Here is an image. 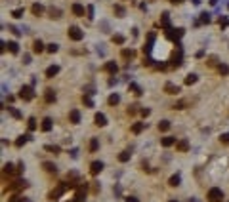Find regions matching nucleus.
I'll return each mask as SVG.
<instances>
[{"instance_id": "31", "label": "nucleus", "mask_w": 229, "mask_h": 202, "mask_svg": "<svg viewBox=\"0 0 229 202\" xmlns=\"http://www.w3.org/2000/svg\"><path fill=\"white\" fill-rule=\"evenodd\" d=\"M160 23H162L164 29H170V17H168V13H162V17H160Z\"/></svg>"}, {"instance_id": "33", "label": "nucleus", "mask_w": 229, "mask_h": 202, "mask_svg": "<svg viewBox=\"0 0 229 202\" xmlns=\"http://www.w3.org/2000/svg\"><path fill=\"white\" fill-rule=\"evenodd\" d=\"M29 141V136H21V137H17V141H15V147H23L25 143Z\"/></svg>"}, {"instance_id": "4", "label": "nucleus", "mask_w": 229, "mask_h": 202, "mask_svg": "<svg viewBox=\"0 0 229 202\" xmlns=\"http://www.w3.org/2000/svg\"><path fill=\"white\" fill-rule=\"evenodd\" d=\"M164 92L168 95H176V94H180V86L178 84H172V82H166V84H164Z\"/></svg>"}, {"instance_id": "3", "label": "nucleus", "mask_w": 229, "mask_h": 202, "mask_svg": "<svg viewBox=\"0 0 229 202\" xmlns=\"http://www.w3.org/2000/svg\"><path fill=\"white\" fill-rule=\"evenodd\" d=\"M67 34H69L71 40H75V42H79V40L84 38V33L79 29V27H69V31H67Z\"/></svg>"}, {"instance_id": "8", "label": "nucleus", "mask_w": 229, "mask_h": 202, "mask_svg": "<svg viewBox=\"0 0 229 202\" xmlns=\"http://www.w3.org/2000/svg\"><path fill=\"white\" fill-rule=\"evenodd\" d=\"M84 200H86V191H84V187H79L76 195H75V202H84Z\"/></svg>"}, {"instance_id": "2", "label": "nucleus", "mask_w": 229, "mask_h": 202, "mask_svg": "<svg viewBox=\"0 0 229 202\" xmlns=\"http://www.w3.org/2000/svg\"><path fill=\"white\" fill-rule=\"evenodd\" d=\"M19 97H21L23 101H33L34 99V92L31 86H21V90H19Z\"/></svg>"}, {"instance_id": "17", "label": "nucleus", "mask_w": 229, "mask_h": 202, "mask_svg": "<svg viewBox=\"0 0 229 202\" xmlns=\"http://www.w3.org/2000/svg\"><path fill=\"white\" fill-rule=\"evenodd\" d=\"M94 120H96L97 126H105V124H107V118H105V115H103V113H97V115L94 116Z\"/></svg>"}, {"instance_id": "1", "label": "nucleus", "mask_w": 229, "mask_h": 202, "mask_svg": "<svg viewBox=\"0 0 229 202\" xmlns=\"http://www.w3.org/2000/svg\"><path fill=\"white\" fill-rule=\"evenodd\" d=\"M222 200H223V193H222V189L212 187L210 191H208V202H222Z\"/></svg>"}, {"instance_id": "32", "label": "nucleus", "mask_w": 229, "mask_h": 202, "mask_svg": "<svg viewBox=\"0 0 229 202\" xmlns=\"http://www.w3.org/2000/svg\"><path fill=\"white\" fill-rule=\"evenodd\" d=\"M42 168L46 170V172H50V174H55V170H57L52 162H44V164H42Z\"/></svg>"}, {"instance_id": "51", "label": "nucleus", "mask_w": 229, "mask_h": 202, "mask_svg": "<svg viewBox=\"0 0 229 202\" xmlns=\"http://www.w3.org/2000/svg\"><path fill=\"white\" fill-rule=\"evenodd\" d=\"M136 113H138V109H136V107H134V105H132V107H130V109H128V115H136Z\"/></svg>"}, {"instance_id": "5", "label": "nucleus", "mask_w": 229, "mask_h": 202, "mask_svg": "<svg viewBox=\"0 0 229 202\" xmlns=\"http://www.w3.org/2000/svg\"><path fill=\"white\" fill-rule=\"evenodd\" d=\"M103 71H105V72H109V75H117L118 65L115 63V61H107V63L103 65Z\"/></svg>"}, {"instance_id": "6", "label": "nucleus", "mask_w": 229, "mask_h": 202, "mask_svg": "<svg viewBox=\"0 0 229 202\" xmlns=\"http://www.w3.org/2000/svg\"><path fill=\"white\" fill-rule=\"evenodd\" d=\"M101 170H103V162H97V160H96V162L90 164V174H92V175H97Z\"/></svg>"}, {"instance_id": "7", "label": "nucleus", "mask_w": 229, "mask_h": 202, "mask_svg": "<svg viewBox=\"0 0 229 202\" xmlns=\"http://www.w3.org/2000/svg\"><path fill=\"white\" fill-rule=\"evenodd\" d=\"M73 13L76 15V17H84V6L82 4H73Z\"/></svg>"}, {"instance_id": "54", "label": "nucleus", "mask_w": 229, "mask_h": 202, "mask_svg": "<svg viewBox=\"0 0 229 202\" xmlns=\"http://www.w3.org/2000/svg\"><path fill=\"white\" fill-rule=\"evenodd\" d=\"M23 170H25V166H23V162H19V166H17V174H21Z\"/></svg>"}, {"instance_id": "49", "label": "nucleus", "mask_w": 229, "mask_h": 202, "mask_svg": "<svg viewBox=\"0 0 229 202\" xmlns=\"http://www.w3.org/2000/svg\"><path fill=\"white\" fill-rule=\"evenodd\" d=\"M21 200H23V198H21V196H17V195H13V196H12V198H10L8 202H21Z\"/></svg>"}, {"instance_id": "30", "label": "nucleus", "mask_w": 229, "mask_h": 202, "mask_svg": "<svg viewBox=\"0 0 229 202\" xmlns=\"http://www.w3.org/2000/svg\"><path fill=\"white\" fill-rule=\"evenodd\" d=\"M50 17H52V19H59V17H61V10L50 8Z\"/></svg>"}, {"instance_id": "21", "label": "nucleus", "mask_w": 229, "mask_h": 202, "mask_svg": "<svg viewBox=\"0 0 229 202\" xmlns=\"http://www.w3.org/2000/svg\"><path fill=\"white\" fill-rule=\"evenodd\" d=\"M143 128H145V122H136V124L132 126V133H141Z\"/></svg>"}, {"instance_id": "34", "label": "nucleus", "mask_w": 229, "mask_h": 202, "mask_svg": "<svg viewBox=\"0 0 229 202\" xmlns=\"http://www.w3.org/2000/svg\"><path fill=\"white\" fill-rule=\"evenodd\" d=\"M8 50L12 51V54H17V51H19V44L17 42H8Z\"/></svg>"}, {"instance_id": "27", "label": "nucleus", "mask_w": 229, "mask_h": 202, "mask_svg": "<svg viewBox=\"0 0 229 202\" xmlns=\"http://www.w3.org/2000/svg\"><path fill=\"white\" fill-rule=\"evenodd\" d=\"M118 101H120V95H118V94H111V95H109V105H118Z\"/></svg>"}, {"instance_id": "59", "label": "nucleus", "mask_w": 229, "mask_h": 202, "mask_svg": "<svg viewBox=\"0 0 229 202\" xmlns=\"http://www.w3.org/2000/svg\"><path fill=\"white\" fill-rule=\"evenodd\" d=\"M227 8H229V6H227Z\"/></svg>"}, {"instance_id": "15", "label": "nucleus", "mask_w": 229, "mask_h": 202, "mask_svg": "<svg viewBox=\"0 0 229 202\" xmlns=\"http://www.w3.org/2000/svg\"><path fill=\"white\" fill-rule=\"evenodd\" d=\"M168 38H172V40H176V38H180L181 34H183V29H176V33H174V29H168Z\"/></svg>"}, {"instance_id": "48", "label": "nucleus", "mask_w": 229, "mask_h": 202, "mask_svg": "<svg viewBox=\"0 0 229 202\" xmlns=\"http://www.w3.org/2000/svg\"><path fill=\"white\" fill-rule=\"evenodd\" d=\"M201 23H210V15H208V13H202V17H201Z\"/></svg>"}, {"instance_id": "35", "label": "nucleus", "mask_w": 229, "mask_h": 202, "mask_svg": "<svg viewBox=\"0 0 229 202\" xmlns=\"http://www.w3.org/2000/svg\"><path fill=\"white\" fill-rule=\"evenodd\" d=\"M46 151L48 153H54V154H59V147H57V145H46Z\"/></svg>"}, {"instance_id": "25", "label": "nucleus", "mask_w": 229, "mask_h": 202, "mask_svg": "<svg viewBox=\"0 0 229 202\" xmlns=\"http://www.w3.org/2000/svg\"><path fill=\"white\" fill-rule=\"evenodd\" d=\"M97 149H100V141H97L96 137H92L90 139V153H96Z\"/></svg>"}, {"instance_id": "40", "label": "nucleus", "mask_w": 229, "mask_h": 202, "mask_svg": "<svg viewBox=\"0 0 229 202\" xmlns=\"http://www.w3.org/2000/svg\"><path fill=\"white\" fill-rule=\"evenodd\" d=\"M2 172H4V175H6V174H8V175H12V174H13V166H12L10 162H8V164H4V170H2Z\"/></svg>"}, {"instance_id": "55", "label": "nucleus", "mask_w": 229, "mask_h": 202, "mask_svg": "<svg viewBox=\"0 0 229 202\" xmlns=\"http://www.w3.org/2000/svg\"><path fill=\"white\" fill-rule=\"evenodd\" d=\"M23 63H25V65L31 63V57H29V55H25V57H23Z\"/></svg>"}, {"instance_id": "38", "label": "nucleus", "mask_w": 229, "mask_h": 202, "mask_svg": "<svg viewBox=\"0 0 229 202\" xmlns=\"http://www.w3.org/2000/svg\"><path fill=\"white\" fill-rule=\"evenodd\" d=\"M118 160H120V162H128V160H130V153L128 151H122L120 154H118Z\"/></svg>"}, {"instance_id": "13", "label": "nucleus", "mask_w": 229, "mask_h": 202, "mask_svg": "<svg viewBox=\"0 0 229 202\" xmlns=\"http://www.w3.org/2000/svg\"><path fill=\"white\" fill-rule=\"evenodd\" d=\"M57 72H59V65H52V67L46 69V76H48V78H54Z\"/></svg>"}, {"instance_id": "19", "label": "nucleus", "mask_w": 229, "mask_h": 202, "mask_svg": "<svg viewBox=\"0 0 229 202\" xmlns=\"http://www.w3.org/2000/svg\"><path fill=\"white\" fill-rule=\"evenodd\" d=\"M31 12H33L34 15H42L44 13V6L42 4H33V6H31Z\"/></svg>"}, {"instance_id": "45", "label": "nucleus", "mask_w": 229, "mask_h": 202, "mask_svg": "<svg viewBox=\"0 0 229 202\" xmlns=\"http://www.w3.org/2000/svg\"><path fill=\"white\" fill-rule=\"evenodd\" d=\"M82 101H84L86 107H94V101L90 99V95H84V97H82Z\"/></svg>"}, {"instance_id": "9", "label": "nucleus", "mask_w": 229, "mask_h": 202, "mask_svg": "<svg viewBox=\"0 0 229 202\" xmlns=\"http://www.w3.org/2000/svg\"><path fill=\"white\" fill-rule=\"evenodd\" d=\"M176 149H178L180 153H185L187 149H189V141H187V139H180V141L176 143Z\"/></svg>"}, {"instance_id": "37", "label": "nucleus", "mask_w": 229, "mask_h": 202, "mask_svg": "<svg viewBox=\"0 0 229 202\" xmlns=\"http://www.w3.org/2000/svg\"><path fill=\"white\" fill-rule=\"evenodd\" d=\"M57 50H59V46H57V44H54V42H52V44H48V46H46V51H48V54H55V51Z\"/></svg>"}, {"instance_id": "20", "label": "nucleus", "mask_w": 229, "mask_h": 202, "mask_svg": "<svg viewBox=\"0 0 229 202\" xmlns=\"http://www.w3.org/2000/svg\"><path fill=\"white\" fill-rule=\"evenodd\" d=\"M40 128H42V132H50L52 130V118H44L42 124H40Z\"/></svg>"}, {"instance_id": "46", "label": "nucleus", "mask_w": 229, "mask_h": 202, "mask_svg": "<svg viewBox=\"0 0 229 202\" xmlns=\"http://www.w3.org/2000/svg\"><path fill=\"white\" fill-rule=\"evenodd\" d=\"M115 13H117L118 17H122V15H124V8L122 6H115Z\"/></svg>"}, {"instance_id": "58", "label": "nucleus", "mask_w": 229, "mask_h": 202, "mask_svg": "<svg viewBox=\"0 0 229 202\" xmlns=\"http://www.w3.org/2000/svg\"><path fill=\"white\" fill-rule=\"evenodd\" d=\"M168 202H178V200H168Z\"/></svg>"}, {"instance_id": "11", "label": "nucleus", "mask_w": 229, "mask_h": 202, "mask_svg": "<svg viewBox=\"0 0 229 202\" xmlns=\"http://www.w3.org/2000/svg\"><path fill=\"white\" fill-rule=\"evenodd\" d=\"M160 145H162V147H172V145H176V137L166 136V137L160 139Z\"/></svg>"}, {"instance_id": "12", "label": "nucleus", "mask_w": 229, "mask_h": 202, "mask_svg": "<svg viewBox=\"0 0 229 202\" xmlns=\"http://www.w3.org/2000/svg\"><path fill=\"white\" fill-rule=\"evenodd\" d=\"M27 185H29V183H27L25 179H19V181H15V183L10 185V189H12V191H17V189H25Z\"/></svg>"}, {"instance_id": "41", "label": "nucleus", "mask_w": 229, "mask_h": 202, "mask_svg": "<svg viewBox=\"0 0 229 202\" xmlns=\"http://www.w3.org/2000/svg\"><path fill=\"white\" fill-rule=\"evenodd\" d=\"M130 90H132L136 95H141V88H139L138 84H130Z\"/></svg>"}, {"instance_id": "16", "label": "nucleus", "mask_w": 229, "mask_h": 202, "mask_svg": "<svg viewBox=\"0 0 229 202\" xmlns=\"http://www.w3.org/2000/svg\"><path fill=\"white\" fill-rule=\"evenodd\" d=\"M172 67H180L181 65V50H178V54H174L172 55Z\"/></svg>"}, {"instance_id": "18", "label": "nucleus", "mask_w": 229, "mask_h": 202, "mask_svg": "<svg viewBox=\"0 0 229 202\" xmlns=\"http://www.w3.org/2000/svg\"><path fill=\"white\" fill-rule=\"evenodd\" d=\"M44 50H46V46L40 42V40H34V44H33V51H34V54H42Z\"/></svg>"}, {"instance_id": "53", "label": "nucleus", "mask_w": 229, "mask_h": 202, "mask_svg": "<svg viewBox=\"0 0 229 202\" xmlns=\"http://www.w3.org/2000/svg\"><path fill=\"white\" fill-rule=\"evenodd\" d=\"M124 202H139V200L136 198V196H128V198H126V200H124Z\"/></svg>"}, {"instance_id": "14", "label": "nucleus", "mask_w": 229, "mask_h": 202, "mask_svg": "<svg viewBox=\"0 0 229 202\" xmlns=\"http://www.w3.org/2000/svg\"><path fill=\"white\" fill-rule=\"evenodd\" d=\"M69 120H71L73 124H79V122H80V113L76 111V109H73V111L69 113Z\"/></svg>"}, {"instance_id": "50", "label": "nucleus", "mask_w": 229, "mask_h": 202, "mask_svg": "<svg viewBox=\"0 0 229 202\" xmlns=\"http://www.w3.org/2000/svg\"><path fill=\"white\" fill-rule=\"evenodd\" d=\"M139 113H141V116H149V115H151V111H149V109H141Z\"/></svg>"}, {"instance_id": "23", "label": "nucleus", "mask_w": 229, "mask_h": 202, "mask_svg": "<svg viewBox=\"0 0 229 202\" xmlns=\"http://www.w3.org/2000/svg\"><path fill=\"white\" fill-rule=\"evenodd\" d=\"M120 55H122L124 59H132L134 55H136V51H134V50H128V48H124V50L120 51Z\"/></svg>"}, {"instance_id": "39", "label": "nucleus", "mask_w": 229, "mask_h": 202, "mask_svg": "<svg viewBox=\"0 0 229 202\" xmlns=\"http://www.w3.org/2000/svg\"><path fill=\"white\" fill-rule=\"evenodd\" d=\"M124 40H126V38H124L122 34H113V42L115 44H124Z\"/></svg>"}, {"instance_id": "52", "label": "nucleus", "mask_w": 229, "mask_h": 202, "mask_svg": "<svg viewBox=\"0 0 229 202\" xmlns=\"http://www.w3.org/2000/svg\"><path fill=\"white\" fill-rule=\"evenodd\" d=\"M88 17H90V19L94 17V8L92 6H88Z\"/></svg>"}, {"instance_id": "29", "label": "nucleus", "mask_w": 229, "mask_h": 202, "mask_svg": "<svg viewBox=\"0 0 229 202\" xmlns=\"http://www.w3.org/2000/svg\"><path fill=\"white\" fill-rule=\"evenodd\" d=\"M197 80H199V78H197V75H187V76H185V84H187V86H193Z\"/></svg>"}, {"instance_id": "10", "label": "nucleus", "mask_w": 229, "mask_h": 202, "mask_svg": "<svg viewBox=\"0 0 229 202\" xmlns=\"http://www.w3.org/2000/svg\"><path fill=\"white\" fill-rule=\"evenodd\" d=\"M44 99H46V103H54L55 101V92L52 90V88H48V90L44 92Z\"/></svg>"}, {"instance_id": "47", "label": "nucleus", "mask_w": 229, "mask_h": 202, "mask_svg": "<svg viewBox=\"0 0 229 202\" xmlns=\"http://www.w3.org/2000/svg\"><path fill=\"white\" fill-rule=\"evenodd\" d=\"M220 141H222V143H225V145H229V133H223V136L220 137Z\"/></svg>"}, {"instance_id": "42", "label": "nucleus", "mask_w": 229, "mask_h": 202, "mask_svg": "<svg viewBox=\"0 0 229 202\" xmlns=\"http://www.w3.org/2000/svg\"><path fill=\"white\" fill-rule=\"evenodd\" d=\"M206 63H208V67H216L218 65V57H216V55H212V57H208Z\"/></svg>"}, {"instance_id": "44", "label": "nucleus", "mask_w": 229, "mask_h": 202, "mask_svg": "<svg viewBox=\"0 0 229 202\" xmlns=\"http://www.w3.org/2000/svg\"><path fill=\"white\" fill-rule=\"evenodd\" d=\"M27 126H29V130H31V132H33V130H36V120H34V118H29Z\"/></svg>"}, {"instance_id": "56", "label": "nucleus", "mask_w": 229, "mask_h": 202, "mask_svg": "<svg viewBox=\"0 0 229 202\" xmlns=\"http://www.w3.org/2000/svg\"><path fill=\"white\" fill-rule=\"evenodd\" d=\"M172 4H180V2H183V0H170Z\"/></svg>"}, {"instance_id": "36", "label": "nucleus", "mask_w": 229, "mask_h": 202, "mask_svg": "<svg viewBox=\"0 0 229 202\" xmlns=\"http://www.w3.org/2000/svg\"><path fill=\"white\" fill-rule=\"evenodd\" d=\"M23 13H25V10H23V8H17V10H13V12H12V15H13L15 19H21V17H23Z\"/></svg>"}, {"instance_id": "22", "label": "nucleus", "mask_w": 229, "mask_h": 202, "mask_svg": "<svg viewBox=\"0 0 229 202\" xmlns=\"http://www.w3.org/2000/svg\"><path fill=\"white\" fill-rule=\"evenodd\" d=\"M218 72H220L222 76H227V75H229V65L220 63V65H218Z\"/></svg>"}, {"instance_id": "26", "label": "nucleus", "mask_w": 229, "mask_h": 202, "mask_svg": "<svg viewBox=\"0 0 229 202\" xmlns=\"http://www.w3.org/2000/svg\"><path fill=\"white\" fill-rule=\"evenodd\" d=\"M180 181H181V177H180L178 174H176V175H172V177H170L168 185H172V187H178V185H180Z\"/></svg>"}, {"instance_id": "24", "label": "nucleus", "mask_w": 229, "mask_h": 202, "mask_svg": "<svg viewBox=\"0 0 229 202\" xmlns=\"http://www.w3.org/2000/svg\"><path fill=\"white\" fill-rule=\"evenodd\" d=\"M170 126H172L170 120H160V122H159V130H160V132H168Z\"/></svg>"}, {"instance_id": "57", "label": "nucleus", "mask_w": 229, "mask_h": 202, "mask_svg": "<svg viewBox=\"0 0 229 202\" xmlns=\"http://www.w3.org/2000/svg\"><path fill=\"white\" fill-rule=\"evenodd\" d=\"M21 202H31V200H29V198H23V200H21Z\"/></svg>"}, {"instance_id": "43", "label": "nucleus", "mask_w": 229, "mask_h": 202, "mask_svg": "<svg viewBox=\"0 0 229 202\" xmlns=\"http://www.w3.org/2000/svg\"><path fill=\"white\" fill-rule=\"evenodd\" d=\"M8 109H10V113H12L13 118H21V113H19L17 109H13V107H8Z\"/></svg>"}, {"instance_id": "28", "label": "nucleus", "mask_w": 229, "mask_h": 202, "mask_svg": "<svg viewBox=\"0 0 229 202\" xmlns=\"http://www.w3.org/2000/svg\"><path fill=\"white\" fill-rule=\"evenodd\" d=\"M187 105H191V99H181V101H178L174 105V109H185Z\"/></svg>"}]
</instances>
